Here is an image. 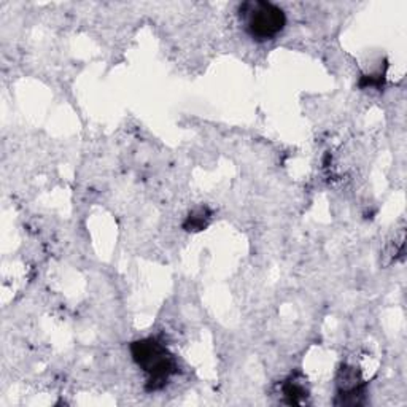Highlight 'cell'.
I'll return each instance as SVG.
<instances>
[{"label": "cell", "mask_w": 407, "mask_h": 407, "mask_svg": "<svg viewBox=\"0 0 407 407\" xmlns=\"http://www.w3.org/2000/svg\"><path fill=\"white\" fill-rule=\"evenodd\" d=\"M210 221H212V212H210V208L198 207L186 216L185 223H183V229L188 231V233H199V231L206 229L210 225Z\"/></svg>", "instance_id": "5"}, {"label": "cell", "mask_w": 407, "mask_h": 407, "mask_svg": "<svg viewBox=\"0 0 407 407\" xmlns=\"http://www.w3.org/2000/svg\"><path fill=\"white\" fill-rule=\"evenodd\" d=\"M131 355L135 364L148 374V391L164 388L169 379L179 371V364L169 349L156 337H145L131 344Z\"/></svg>", "instance_id": "1"}, {"label": "cell", "mask_w": 407, "mask_h": 407, "mask_svg": "<svg viewBox=\"0 0 407 407\" xmlns=\"http://www.w3.org/2000/svg\"><path fill=\"white\" fill-rule=\"evenodd\" d=\"M282 395L287 404H302L309 396V388L305 386V379L300 374L290 376L282 385Z\"/></svg>", "instance_id": "3"}, {"label": "cell", "mask_w": 407, "mask_h": 407, "mask_svg": "<svg viewBox=\"0 0 407 407\" xmlns=\"http://www.w3.org/2000/svg\"><path fill=\"white\" fill-rule=\"evenodd\" d=\"M237 15L250 37L256 42L274 40L287 26V15L279 5L268 0H247L237 9Z\"/></svg>", "instance_id": "2"}, {"label": "cell", "mask_w": 407, "mask_h": 407, "mask_svg": "<svg viewBox=\"0 0 407 407\" xmlns=\"http://www.w3.org/2000/svg\"><path fill=\"white\" fill-rule=\"evenodd\" d=\"M337 386L339 396H361L364 382L359 379L358 372L354 368H342L337 377Z\"/></svg>", "instance_id": "4"}]
</instances>
